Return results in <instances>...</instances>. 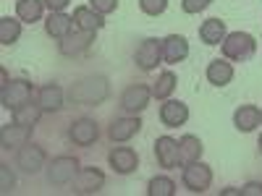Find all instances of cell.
Wrapping results in <instances>:
<instances>
[{
    "mask_svg": "<svg viewBox=\"0 0 262 196\" xmlns=\"http://www.w3.org/2000/svg\"><path fill=\"white\" fill-rule=\"evenodd\" d=\"M69 3H71V0H45V6L50 11H66V8H69Z\"/></svg>",
    "mask_w": 262,
    "mask_h": 196,
    "instance_id": "e575fe53",
    "label": "cell"
},
{
    "mask_svg": "<svg viewBox=\"0 0 262 196\" xmlns=\"http://www.w3.org/2000/svg\"><path fill=\"white\" fill-rule=\"evenodd\" d=\"M189 58V42L184 34H168L163 39V60L168 65H176Z\"/></svg>",
    "mask_w": 262,
    "mask_h": 196,
    "instance_id": "e0dca14e",
    "label": "cell"
},
{
    "mask_svg": "<svg viewBox=\"0 0 262 196\" xmlns=\"http://www.w3.org/2000/svg\"><path fill=\"white\" fill-rule=\"evenodd\" d=\"M181 183L191 193H205L212 186V167L205 165L202 160L186 162L184 165V173H181Z\"/></svg>",
    "mask_w": 262,
    "mask_h": 196,
    "instance_id": "9c48e42d",
    "label": "cell"
},
{
    "mask_svg": "<svg viewBox=\"0 0 262 196\" xmlns=\"http://www.w3.org/2000/svg\"><path fill=\"white\" fill-rule=\"evenodd\" d=\"M226 21L223 18H207L202 21L200 27V39L205 42V45H221V42L226 39Z\"/></svg>",
    "mask_w": 262,
    "mask_h": 196,
    "instance_id": "603a6c76",
    "label": "cell"
},
{
    "mask_svg": "<svg viewBox=\"0 0 262 196\" xmlns=\"http://www.w3.org/2000/svg\"><path fill=\"white\" fill-rule=\"evenodd\" d=\"M205 76H207V81H210L212 86H226V84H231V79H233V65H231L226 58H215V60L207 63Z\"/></svg>",
    "mask_w": 262,
    "mask_h": 196,
    "instance_id": "7402d4cb",
    "label": "cell"
},
{
    "mask_svg": "<svg viewBox=\"0 0 262 196\" xmlns=\"http://www.w3.org/2000/svg\"><path fill=\"white\" fill-rule=\"evenodd\" d=\"M74 16L63 13V11H50L48 21H45V34L53 37V39H63L74 32Z\"/></svg>",
    "mask_w": 262,
    "mask_h": 196,
    "instance_id": "d6986e66",
    "label": "cell"
},
{
    "mask_svg": "<svg viewBox=\"0 0 262 196\" xmlns=\"http://www.w3.org/2000/svg\"><path fill=\"white\" fill-rule=\"evenodd\" d=\"M48 152L42 144L37 141H27L24 146H18L13 152V165L21 176H39V173H45V165H48Z\"/></svg>",
    "mask_w": 262,
    "mask_h": 196,
    "instance_id": "6da1fadb",
    "label": "cell"
},
{
    "mask_svg": "<svg viewBox=\"0 0 262 196\" xmlns=\"http://www.w3.org/2000/svg\"><path fill=\"white\" fill-rule=\"evenodd\" d=\"M189 120V105L181 102V100H163L160 105V123L165 128H179Z\"/></svg>",
    "mask_w": 262,
    "mask_h": 196,
    "instance_id": "2e32d148",
    "label": "cell"
},
{
    "mask_svg": "<svg viewBox=\"0 0 262 196\" xmlns=\"http://www.w3.org/2000/svg\"><path fill=\"white\" fill-rule=\"evenodd\" d=\"M257 149H259V155H262V134H259V139H257Z\"/></svg>",
    "mask_w": 262,
    "mask_h": 196,
    "instance_id": "d590c367",
    "label": "cell"
},
{
    "mask_svg": "<svg viewBox=\"0 0 262 196\" xmlns=\"http://www.w3.org/2000/svg\"><path fill=\"white\" fill-rule=\"evenodd\" d=\"M105 97H107V81L102 76H86L69 89V100L74 105H81V107L100 105Z\"/></svg>",
    "mask_w": 262,
    "mask_h": 196,
    "instance_id": "7a4b0ae2",
    "label": "cell"
},
{
    "mask_svg": "<svg viewBox=\"0 0 262 196\" xmlns=\"http://www.w3.org/2000/svg\"><path fill=\"white\" fill-rule=\"evenodd\" d=\"M176 74H173V71H163L160 76H158V81L155 84H152V97H155V100H168L170 94H173V89H176Z\"/></svg>",
    "mask_w": 262,
    "mask_h": 196,
    "instance_id": "83f0119b",
    "label": "cell"
},
{
    "mask_svg": "<svg viewBox=\"0 0 262 196\" xmlns=\"http://www.w3.org/2000/svg\"><path fill=\"white\" fill-rule=\"evenodd\" d=\"M37 102L45 113H58L66 105V92L60 89V84H42L37 89Z\"/></svg>",
    "mask_w": 262,
    "mask_h": 196,
    "instance_id": "ac0fdd59",
    "label": "cell"
},
{
    "mask_svg": "<svg viewBox=\"0 0 262 196\" xmlns=\"http://www.w3.org/2000/svg\"><path fill=\"white\" fill-rule=\"evenodd\" d=\"M202 152H205V146H202V141L196 139V136L186 134V136L179 139V157H181V165L200 160V157H202Z\"/></svg>",
    "mask_w": 262,
    "mask_h": 196,
    "instance_id": "d4e9b609",
    "label": "cell"
},
{
    "mask_svg": "<svg viewBox=\"0 0 262 196\" xmlns=\"http://www.w3.org/2000/svg\"><path fill=\"white\" fill-rule=\"evenodd\" d=\"M210 3H212V0H181V11H184V13H200V11H205Z\"/></svg>",
    "mask_w": 262,
    "mask_h": 196,
    "instance_id": "1f68e13d",
    "label": "cell"
},
{
    "mask_svg": "<svg viewBox=\"0 0 262 196\" xmlns=\"http://www.w3.org/2000/svg\"><path fill=\"white\" fill-rule=\"evenodd\" d=\"M74 24L76 29H84V32H100L105 27V18L92 6H79L74 8Z\"/></svg>",
    "mask_w": 262,
    "mask_h": 196,
    "instance_id": "44dd1931",
    "label": "cell"
},
{
    "mask_svg": "<svg viewBox=\"0 0 262 196\" xmlns=\"http://www.w3.org/2000/svg\"><path fill=\"white\" fill-rule=\"evenodd\" d=\"M32 128L34 126H24V123H8L0 128V146L3 152H16L18 146H24L27 141H32Z\"/></svg>",
    "mask_w": 262,
    "mask_h": 196,
    "instance_id": "5bb4252c",
    "label": "cell"
},
{
    "mask_svg": "<svg viewBox=\"0 0 262 196\" xmlns=\"http://www.w3.org/2000/svg\"><path fill=\"white\" fill-rule=\"evenodd\" d=\"M45 0H16V18H21L24 24H34L45 13Z\"/></svg>",
    "mask_w": 262,
    "mask_h": 196,
    "instance_id": "cb8c5ba5",
    "label": "cell"
},
{
    "mask_svg": "<svg viewBox=\"0 0 262 196\" xmlns=\"http://www.w3.org/2000/svg\"><path fill=\"white\" fill-rule=\"evenodd\" d=\"M139 131H142V118L123 113V115L111 118V123L105 126V136H107V141H113V144H126V141L134 139Z\"/></svg>",
    "mask_w": 262,
    "mask_h": 196,
    "instance_id": "ba28073f",
    "label": "cell"
},
{
    "mask_svg": "<svg viewBox=\"0 0 262 196\" xmlns=\"http://www.w3.org/2000/svg\"><path fill=\"white\" fill-rule=\"evenodd\" d=\"M155 160L163 170H176L181 165L179 157V139L173 136H158L155 139Z\"/></svg>",
    "mask_w": 262,
    "mask_h": 196,
    "instance_id": "9a60e30c",
    "label": "cell"
},
{
    "mask_svg": "<svg viewBox=\"0 0 262 196\" xmlns=\"http://www.w3.org/2000/svg\"><path fill=\"white\" fill-rule=\"evenodd\" d=\"M149 100H152V86H147L144 81H137V84H128L126 89L121 92L118 107H121V113L139 115V113H144L149 107Z\"/></svg>",
    "mask_w": 262,
    "mask_h": 196,
    "instance_id": "8992f818",
    "label": "cell"
},
{
    "mask_svg": "<svg viewBox=\"0 0 262 196\" xmlns=\"http://www.w3.org/2000/svg\"><path fill=\"white\" fill-rule=\"evenodd\" d=\"M147 196H176V183L165 176H155L147 183Z\"/></svg>",
    "mask_w": 262,
    "mask_h": 196,
    "instance_id": "f1b7e54d",
    "label": "cell"
},
{
    "mask_svg": "<svg viewBox=\"0 0 262 196\" xmlns=\"http://www.w3.org/2000/svg\"><path fill=\"white\" fill-rule=\"evenodd\" d=\"M79 170H81V160L76 155H58V157L48 160V165H45V181H48V186H55V188L71 186Z\"/></svg>",
    "mask_w": 262,
    "mask_h": 196,
    "instance_id": "3957f363",
    "label": "cell"
},
{
    "mask_svg": "<svg viewBox=\"0 0 262 196\" xmlns=\"http://www.w3.org/2000/svg\"><path fill=\"white\" fill-rule=\"evenodd\" d=\"M66 136L74 146H81V149H90L100 141V123L90 115H79L69 123V131H66Z\"/></svg>",
    "mask_w": 262,
    "mask_h": 196,
    "instance_id": "5b68a950",
    "label": "cell"
},
{
    "mask_svg": "<svg viewBox=\"0 0 262 196\" xmlns=\"http://www.w3.org/2000/svg\"><path fill=\"white\" fill-rule=\"evenodd\" d=\"M168 8V0H139V11L147 16H160Z\"/></svg>",
    "mask_w": 262,
    "mask_h": 196,
    "instance_id": "f546056e",
    "label": "cell"
},
{
    "mask_svg": "<svg viewBox=\"0 0 262 196\" xmlns=\"http://www.w3.org/2000/svg\"><path fill=\"white\" fill-rule=\"evenodd\" d=\"M242 196H262V183H257V181L244 183L242 186Z\"/></svg>",
    "mask_w": 262,
    "mask_h": 196,
    "instance_id": "836d02e7",
    "label": "cell"
},
{
    "mask_svg": "<svg viewBox=\"0 0 262 196\" xmlns=\"http://www.w3.org/2000/svg\"><path fill=\"white\" fill-rule=\"evenodd\" d=\"M102 186H105V173L95 165H81L76 178L71 181L74 193H97V191H102Z\"/></svg>",
    "mask_w": 262,
    "mask_h": 196,
    "instance_id": "8fae6325",
    "label": "cell"
},
{
    "mask_svg": "<svg viewBox=\"0 0 262 196\" xmlns=\"http://www.w3.org/2000/svg\"><path fill=\"white\" fill-rule=\"evenodd\" d=\"M221 50H223V58L226 60H233V63H247L254 58L257 53V42L252 34L247 32H231L226 34V39L221 42Z\"/></svg>",
    "mask_w": 262,
    "mask_h": 196,
    "instance_id": "277c9868",
    "label": "cell"
},
{
    "mask_svg": "<svg viewBox=\"0 0 262 196\" xmlns=\"http://www.w3.org/2000/svg\"><path fill=\"white\" fill-rule=\"evenodd\" d=\"M16 188V178L6 162H0V193H11Z\"/></svg>",
    "mask_w": 262,
    "mask_h": 196,
    "instance_id": "4dcf8cb0",
    "label": "cell"
},
{
    "mask_svg": "<svg viewBox=\"0 0 262 196\" xmlns=\"http://www.w3.org/2000/svg\"><path fill=\"white\" fill-rule=\"evenodd\" d=\"M21 24L24 21L21 18H11V16H3L0 18V45H13V42H18L21 37Z\"/></svg>",
    "mask_w": 262,
    "mask_h": 196,
    "instance_id": "4316f807",
    "label": "cell"
},
{
    "mask_svg": "<svg viewBox=\"0 0 262 196\" xmlns=\"http://www.w3.org/2000/svg\"><path fill=\"white\" fill-rule=\"evenodd\" d=\"M34 94H37V89H34L32 81H27V79H13V81H8L3 89H0V102H3L6 110L13 113V110H18L21 105L32 102Z\"/></svg>",
    "mask_w": 262,
    "mask_h": 196,
    "instance_id": "52a82bcc",
    "label": "cell"
},
{
    "mask_svg": "<svg viewBox=\"0 0 262 196\" xmlns=\"http://www.w3.org/2000/svg\"><path fill=\"white\" fill-rule=\"evenodd\" d=\"M262 123V110L257 105H238L233 113V126L242 131V134H252V131Z\"/></svg>",
    "mask_w": 262,
    "mask_h": 196,
    "instance_id": "ffe728a7",
    "label": "cell"
},
{
    "mask_svg": "<svg viewBox=\"0 0 262 196\" xmlns=\"http://www.w3.org/2000/svg\"><path fill=\"white\" fill-rule=\"evenodd\" d=\"M90 6H92L97 13L107 16V13H113V11L118 8V0H90Z\"/></svg>",
    "mask_w": 262,
    "mask_h": 196,
    "instance_id": "d6a6232c",
    "label": "cell"
},
{
    "mask_svg": "<svg viewBox=\"0 0 262 196\" xmlns=\"http://www.w3.org/2000/svg\"><path fill=\"white\" fill-rule=\"evenodd\" d=\"M107 165L113 167V173L118 176H131L139 167V155L134 146H113L107 152Z\"/></svg>",
    "mask_w": 262,
    "mask_h": 196,
    "instance_id": "7c38bea8",
    "label": "cell"
},
{
    "mask_svg": "<svg viewBox=\"0 0 262 196\" xmlns=\"http://www.w3.org/2000/svg\"><path fill=\"white\" fill-rule=\"evenodd\" d=\"M95 34H97V32H84V29L71 32L69 37H63V39L58 42V50H60V55H66V58H79V55H84L86 50L92 47Z\"/></svg>",
    "mask_w": 262,
    "mask_h": 196,
    "instance_id": "4fadbf2b",
    "label": "cell"
},
{
    "mask_svg": "<svg viewBox=\"0 0 262 196\" xmlns=\"http://www.w3.org/2000/svg\"><path fill=\"white\" fill-rule=\"evenodd\" d=\"M42 107H39V102H37V97L32 100V102H27V105H21L18 110H13V123H24V126H37L39 123V118H42Z\"/></svg>",
    "mask_w": 262,
    "mask_h": 196,
    "instance_id": "484cf974",
    "label": "cell"
},
{
    "mask_svg": "<svg viewBox=\"0 0 262 196\" xmlns=\"http://www.w3.org/2000/svg\"><path fill=\"white\" fill-rule=\"evenodd\" d=\"M163 60V39L158 37H147L139 42V47L134 50V63H137V68L149 74V71H155L158 65Z\"/></svg>",
    "mask_w": 262,
    "mask_h": 196,
    "instance_id": "30bf717a",
    "label": "cell"
}]
</instances>
